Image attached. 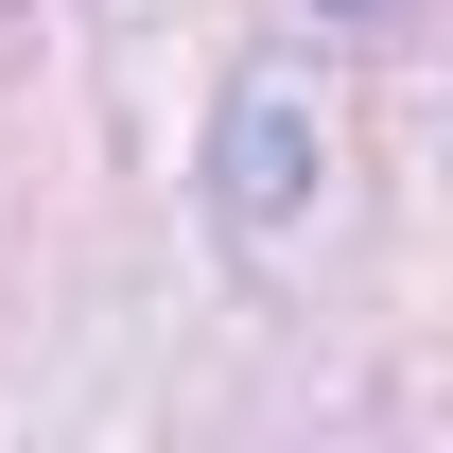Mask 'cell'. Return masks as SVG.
<instances>
[{
	"mask_svg": "<svg viewBox=\"0 0 453 453\" xmlns=\"http://www.w3.org/2000/svg\"><path fill=\"white\" fill-rule=\"evenodd\" d=\"M314 157H332V140H314V88H296V70H244V105H226V226L280 244L296 192H314Z\"/></svg>",
	"mask_w": 453,
	"mask_h": 453,
	"instance_id": "1",
	"label": "cell"
}]
</instances>
